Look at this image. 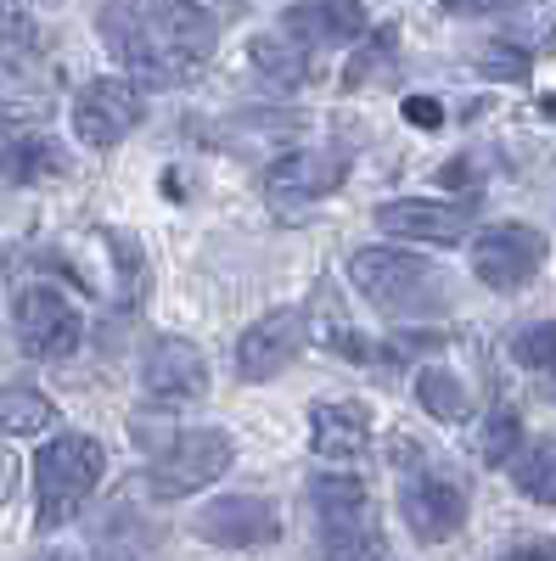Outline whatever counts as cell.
<instances>
[{"label":"cell","mask_w":556,"mask_h":561,"mask_svg":"<svg viewBox=\"0 0 556 561\" xmlns=\"http://www.w3.org/2000/svg\"><path fill=\"white\" fill-rule=\"evenodd\" d=\"M97 23L107 51L129 68V79L152 90L197 79L219 45V23L197 0H107Z\"/></svg>","instance_id":"1"},{"label":"cell","mask_w":556,"mask_h":561,"mask_svg":"<svg viewBox=\"0 0 556 561\" xmlns=\"http://www.w3.org/2000/svg\"><path fill=\"white\" fill-rule=\"evenodd\" d=\"M349 275L360 298L388 314V320H428L450 309V275L422 259V253H399V248H360L349 259Z\"/></svg>","instance_id":"2"},{"label":"cell","mask_w":556,"mask_h":561,"mask_svg":"<svg viewBox=\"0 0 556 561\" xmlns=\"http://www.w3.org/2000/svg\"><path fill=\"white\" fill-rule=\"evenodd\" d=\"M107 472V449L84 433H57L34 455V528H68Z\"/></svg>","instance_id":"3"},{"label":"cell","mask_w":556,"mask_h":561,"mask_svg":"<svg viewBox=\"0 0 556 561\" xmlns=\"http://www.w3.org/2000/svg\"><path fill=\"white\" fill-rule=\"evenodd\" d=\"M135 444L152 455L147 466V489L158 500H185L208 489L214 478L230 472V460H237V444L214 427H185V433H158L147 421H135Z\"/></svg>","instance_id":"4"},{"label":"cell","mask_w":556,"mask_h":561,"mask_svg":"<svg viewBox=\"0 0 556 561\" xmlns=\"http://www.w3.org/2000/svg\"><path fill=\"white\" fill-rule=\"evenodd\" d=\"M394 455H399V517H405V528L422 545L461 534V523H467V483H461L444 460L422 455V444H410V438H394Z\"/></svg>","instance_id":"5"},{"label":"cell","mask_w":556,"mask_h":561,"mask_svg":"<svg viewBox=\"0 0 556 561\" xmlns=\"http://www.w3.org/2000/svg\"><path fill=\"white\" fill-rule=\"evenodd\" d=\"M309 505H315V528H320V561H388L377 505H371L360 478L320 472L309 483Z\"/></svg>","instance_id":"6"},{"label":"cell","mask_w":556,"mask_h":561,"mask_svg":"<svg viewBox=\"0 0 556 561\" xmlns=\"http://www.w3.org/2000/svg\"><path fill=\"white\" fill-rule=\"evenodd\" d=\"M12 320H18V343H23L29 359H68V354L79 348V337H84L79 309H73L57 287H45V280L18 293Z\"/></svg>","instance_id":"7"},{"label":"cell","mask_w":556,"mask_h":561,"mask_svg":"<svg viewBox=\"0 0 556 561\" xmlns=\"http://www.w3.org/2000/svg\"><path fill=\"white\" fill-rule=\"evenodd\" d=\"M540 264H545V237L534 225H518V219L489 225L484 237L473 242V270H478L484 287H495V293L529 287V280L540 275Z\"/></svg>","instance_id":"8"},{"label":"cell","mask_w":556,"mask_h":561,"mask_svg":"<svg viewBox=\"0 0 556 561\" xmlns=\"http://www.w3.org/2000/svg\"><path fill=\"white\" fill-rule=\"evenodd\" d=\"M141 90H135L129 79H90L79 96H73V135L84 140V147H118V140L141 124Z\"/></svg>","instance_id":"9"},{"label":"cell","mask_w":556,"mask_h":561,"mask_svg":"<svg viewBox=\"0 0 556 561\" xmlns=\"http://www.w3.org/2000/svg\"><path fill=\"white\" fill-rule=\"evenodd\" d=\"M197 539L219 545V550H253V545H270L282 539V517L264 494H225V500H208L197 517H192Z\"/></svg>","instance_id":"10"},{"label":"cell","mask_w":556,"mask_h":561,"mask_svg":"<svg viewBox=\"0 0 556 561\" xmlns=\"http://www.w3.org/2000/svg\"><path fill=\"white\" fill-rule=\"evenodd\" d=\"M309 332H304V309H275L264 320H253L237 337V377L242 382H270L304 354Z\"/></svg>","instance_id":"11"},{"label":"cell","mask_w":556,"mask_h":561,"mask_svg":"<svg viewBox=\"0 0 556 561\" xmlns=\"http://www.w3.org/2000/svg\"><path fill=\"white\" fill-rule=\"evenodd\" d=\"M473 214H478V197H461V203L405 197V203L377 208V230L394 242H461L473 230Z\"/></svg>","instance_id":"12"},{"label":"cell","mask_w":556,"mask_h":561,"mask_svg":"<svg viewBox=\"0 0 556 561\" xmlns=\"http://www.w3.org/2000/svg\"><path fill=\"white\" fill-rule=\"evenodd\" d=\"M141 382L158 404L180 410V404H197L208 393V359L197 343H185V337H158L141 359Z\"/></svg>","instance_id":"13"},{"label":"cell","mask_w":556,"mask_h":561,"mask_svg":"<svg viewBox=\"0 0 556 561\" xmlns=\"http://www.w3.org/2000/svg\"><path fill=\"white\" fill-rule=\"evenodd\" d=\"M282 34L298 39L304 51H332V45H349V39H365L371 23H365V7L360 0H298L282 18Z\"/></svg>","instance_id":"14"},{"label":"cell","mask_w":556,"mask_h":561,"mask_svg":"<svg viewBox=\"0 0 556 561\" xmlns=\"http://www.w3.org/2000/svg\"><path fill=\"white\" fill-rule=\"evenodd\" d=\"M349 174V152H287L264 174L270 203H320L332 197Z\"/></svg>","instance_id":"15"},{"label":"cell","mask_w":556,"mask_h":561,"mask_svg":"<svg viewBox=\"0 0 556 561\" xmlns=\"http://www.w3.org/2000/svg\"><path fill=\"white\" fill-rule=\"evenodd\" d=\"M309 449L320 460H360L371 449V410L354 399H332V404H315L309 410Z\"/></svg>","instance_id":"16"},{"label":"cell","mask_w":556,"mask_h":561,"mask_svg":"<svg viewBox=\"0 0 556 561\" xmlns=\"http://www.w3.org/2000/svg\"><path fill=\"white\" fill-rule=\"evenodd\" d=\"M68 158L52 135H39V129H23V124H7L0 129V174L29 185V180H45V174H63Z\"/></svg>","instance_id":"17"},{"label":"cell","mask_w":556,"mask_h":561,"mask_svg":"<svg viewBox=\"0 0 556 561\" xmlns=\"http://www.w3.org/2000/svg\"><path fill=\"white\" fill-rule=\"evenodd\" d=\"M248 57H253V73L264 84H275V90H298L309 79V51L298 39H287V34H259L248 45Z\"/></svg>","instance_id":"18"},{"label":"cell","mask_w":556,"mask_h":561,"mask_svg":"<svg viewBox=\"0 0 556 561\" xmlns=\"http://www.w3.org/2000/svg\"><path fill=\"white\" fill-rule=\"evenodd\" d=\"M394 62H399V28H371L365 34V45L349 57V68H343V90H365V84H383V79H394Z\"/></svg>","instance_id":"19"},{"label":"cell","mask_w":556,"mask_h":561,"mask_svg":"<svg viewBox=\"0 0 556 561\" xmlns=\"http://www.w3.org/2000/svg\"><path fill=\"white\" fill-rule=\"evenodd\" d=\"M518 449H523V415H518V404L495 399L489 415H484V427H478V460L484 466H512Z\"/></svg>","instance_id":"20"},{"label":"cell","mask_w":556,"mask_h":561,"mask_svg":"<svg viewBox=\"0 0 556 561\" xmlns=\"http://www.w3.org/2000/svg\"><path fill=\"white\" fill-rule=\"evenodd\" d=\"M512 483H518L529 500L556 505V438H534V444L518 449V460H512Z\"/></svg>","instance_id":"21"},{"label":"cell","mask_w":556,"mask_h":561,"mask_svg":"<svg viewBox=\"0 0 556 561\" xmlns=\"http://www.w3.org/2000/svg\"><path fill=\"white\" fill-rule=\"evenodd\" d=\"M57 421V404L34 393V388H7L0 393V433H12V438H29V433H45Z\"/></svg>","instance_id":"22"},{"label":"cell","mask_w":556,"mask_h":561,"mask_svg":"<svg viewBox=\"0 0 556 561\" xmlns=\"http://www.w3.org/2000/svg\"><path fill=\"white\" fill-rule=\"evenodd\" d=\"M416 399H422V410H428L433 421H467V415H473L467 388L455 382V370H439V365H428L422 377H416Z\"/></svg>","instance_id":"23"},{"label":"cell","mask_w":556,"mask_h":561,"mask_svg":"<svg viewBox=\"0 0 556 561\" xmlns=\"http://www.w3.org/2000/svg\"><path fill=\"white\" fill-rule=\"evenodd\" d=\"M39 51V34L23 0H0V68H23Z\"/></svg>","instance_id":"24"},{"label":"cell","mask_w":556,"mask_h":561,"mask_svg":"<svg viewBox=\"0 0 556 561\" xmlns=\"http://www.w3.org/2000/svg\"><path fill=\"white\" fill-rule=\"evenodd\" d=\"M512 359H518L523 370H540V377H551V370H556V320L523 325V332L512 337Z\"/></svg>","instance_id":"25"},{"label":"cell","mask_w":556,"mask_h":561,"mask_svg":"<svg viewBox=\"0 0 556 561\" xmlns=\"http://www.w3.org/2000/svg\"><path fill=\"white\" fill-rule=\"evenodd\" d=\"M529 68H534V57L523 51V45H512V39H484V45H478V73H484V79L523 84Z\"/></svg>","instance_id":"26"},{"label":"cell","mask_w":556,"mask_h":561,"mask_svg":"<svg viewBox=\"0 0 556 561\" xmlns=\"http://www.w3.org/2000/svg\"><path fill=\"white\" fill-rule=\"evenodd\" d=\"M444 7L461 18H500V12H518L523 0H444Z\"/></svg>","instance_id":"27"},{"label":"cell","mask_w":556,"mask_h":561,"mask_svg":"<svg viewBox=\"0 0 556 561\" xmlns=\"http://www.w3.org/2000/svg\"><path fill=\"white\" fill-rule=\"evenodd\" d=\"M405 124L439 129V124H444V113H439V102H433V96H410V102H405Z\"/></svg>","instance_id":"28"},{"label":"cell","mask_w":556,"mask_h":561,"mask_svg":"<svg viewBox=\"0 0 556 561\" xmlns=\"http://www.w3.org/2000/svg\"><path fill=\"white\" fill-rule=\"evenodd\" d=\"M433 180H439V185H450V192H455V185H461V192H473V163H444Z\"/></svg>","instance_id":"29"},{"label":"cell","mask_w":556,"mask_h":561,"mask_svg":"<svg viewBox=\"0 0 556 561\" xmlns=\"http://www.w3.org/2000/svg\"><path fill=\"white\" fill-rule=\"evenodd\" d=\"M500 561H556V545H518V550H506Z\"/></svg>","instance_id":"30"},{"label":"cell","mask_w":556,"mask_h":561,"mask_svg":"<svg viewBox=\"0 0 556 561\" xmlns=\"http://www.w3.org/2000/svg\"><path fill=\"white\" fill-rule=\"evenodd\" d=\"M34 561H84V556H73V550H39Z\"/></svg>","instance_id":"31"},{"label":"cell","mask_w":556,"mask_h":561,"mask_svg":"<svg viewBox=\"0 0 556 561\" xmlns=\"http://www.w3.org/2000/svg\"><path fill=\"white\" fill-rule=\"evenodd\" d=\"M540 113H551V118H556V96H545V102H540Z\"/></svg>","instance_id":"32"},{"label":"cell","mask_w":556,"mask_h":561,"mask_svg":"<svg viewBox=\"0 0 556 561\" xmlns=\"http://www.w3.org/2000/svg\"><path fill=\"white\" fill-rule=\"evenodd\" d=\"M551 399H556V388H551Z\"/></svg>","instance_id":"33"}]
</instances>
